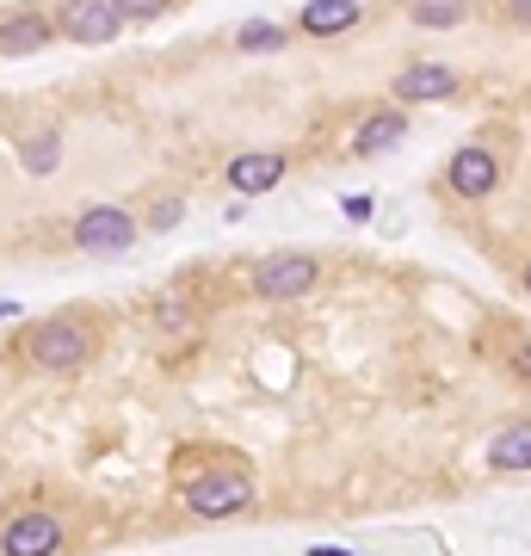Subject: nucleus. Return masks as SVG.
<instances>
[{
    "label": "nucleus",
    "mask_w": 531,
    "mask_h": 556,
    "mask_svg": "<svg viewBox=\"0 0 531 556\" xmlns=\"http://www.w3.org/2000/svg\"><path fill=\"white\" fill-rule=\"evenodd\" d=\"M25 353H31L38 371H80V365L93 358V334H87L80 321H68V316H50V321H38V328L25 334Z\"/></svg>",
    "instance_id": "1"
},
{
    "label": "nucleus",
    "mask_w": 531,
    "mask_h": 556,
    "mask_svg": "<svg viewBox=\"0 0 531 556\" xmlns=\"http://www.w3.org/2000/svg\"><path fill=\"white\" fill-rule=\"evenodd\" d=\"M137 241V217L124 211V204H87L75 217V248L80 254H93V260H112L124 254Z\"/></svg>",
    "instance_id": "2"
},
{
    "label": "nucleus",
    "mask_w": 531,
    "mask_h": 556,
    "mask_svg": "<svg viewBox=\"0 0 531 556\" xmlns=\"http://www.w3.org/2000/svg\"><path fill=\"white\" fill-rule=\"evenodd\" d=\"M248 501H254V477L248 470H211V477L186 482V507L198 519H236V514H248Z\"/></svg>",
    "instance_id": "3"
},
{
    "label": "nucleus",
    "mask_w": 531,
    "mask_h": 556,
    "mask_svg": "<svg viewBox=\"0 0 531 556\" xmlns=\"http://www.w3.org/2000/svg\"><path fill=\"white\" fill-rule=\"evenodd\" d=\"M315 278H321L315 254H273L254 273V285H260V298L266 303H296L303 291H315Z\"/></svg>",
    "instance_id": "4"
},
{
    "label": "nucleus",
    "mask_w": 531,
    "mask_h": 556,
    "mask_svg": "<svg viewBox=\"0 0 531 556\" xmlns=\"http://www.w3.org/2000/svg\"><path fill=\"white\" fill-rule=\"evenodd\" d=\"M124 20H130V13H124L118 0H75V7L56 13V31L75 38V43H105V38L124 31Z\"/></svg>",
    "instance_id": "5"
},
{
    "label": "nucleus",
    "mask_w": 531,
    "mask_h": 556,
    "mask_svg": "<svg viewBox=\"0 0 531 556\" xmlns=\"http://www.w3.org/2000/svg\"><path fill=\"white\" fill-rule=\"evenodd\" d=\"M62 551V519L56 514H20L0 532V556H56Z\"/></svg>",
    "instance_id": "6"
},
{
    "label": "nucleus",
    "mask_w": 531,
    "mask_h": 556,
    "mask_svg": "<svg viewBox=\"0 0 531 556\" xmlns=\"http://www.w3.org/2000/svg\"><path fill=\"white\" fill-rule=\"evenodd\" d=\"M445 179H452V192L457 199H489L494 186H501V161L489 155V149H457L452 167H445Z\"/></svg>",
    "instance_id": "7"
},
{
    "label": "nucleus",
    "mask_w": 531,
    "mask_h": 556,
    "mask_svg": "<svg viewBox=\"0 0 531 556\" xmlns=\"http://www.w3.org/2000/svg\"><path fill=\"white\" fill-rule=\"evenodd\" d=\"M452 93H457V68H445V62H408V68L395 75V100L402 105L452 100Z\"/></svg>",
    "instance_id": "8"
},
{
    "label": "nucleus",
    "mask_w": 531,
    "mask_h": 556,
    "mask_svg": "<svg viewBox=\"0 0 531 556\" xmlns=\"http://www.w3.org/2000/svg\"><path fill=\"white\" fill-rule=\"evenodd\" d=\"M285 167H291V161L273 155V149H248V155L229 161V186H236L241 199H254V192H273L278 179H285Z\"/></svg>",
    "instance_id": "9"
},
{
    "label": "nucleus",
    "mask_w": 531,
    "mask_h": 556,
    "mask_svg": "<svg viewBox=\"0 0 531 556\" xmlns=\"http://www.w3.org/2000/svg\"><path fill=\"white\" fill-rule=\"evenodd\" d=\"M50 38H56V20H43V13H20V20L0 25V56H38Z\"/></svg>",
    "instance_id": "10"
},
{
    "label": "nucleus",
    "mask_w": 531,
    "mask_h": 556,
    "mask_svg": "<svg viewBox=\"0 0 531 556\" xmlns=\"http://www.w3.org/2000/svg\"><path fill=\"white\" fill-rule=\"evenodd\" d=\"M296 20H303V31H315V38H340V31H353V25L365 20V7H358V0H309Z\"/></svg>",
    "instance_id": "11"
},
{
    "label": "nucleus",
    "mask_w": 531,
    "mask_h": 556,
    "mask_svg": "<svg viewBox=\"0 0 531 556\" xmlns=\"http://www.w3.org/2000/svg\"><path fill=\"white\" fill-rule=\"evenodd\" d=\"M489 464L494 470H531V420H513V427H501V433L489 439Z\"/></svg>",
    "instance_id": "12"
},
{
    "label": "nucleus",
    "mask_w": 531,
    "mask_h": 556,
    "mask_svg": "<svg viewBox=\"0 0 531 556\" xmlns=\"http://www.w3.org/2000/svg\"><path fill=\"white\" fill-rule=\"evenodd\" d=\"M402 137H408V118H402V112H377V118L358 124L353 155H383V149H395Z\"/></svg>",
    "instance_id": "13"
},
{
    "label": "nucleus",
    "mask_w": 531,
    "mask_h": 556,
    "mask_svg": "<svg viewBox=\"0 0 531 556\" xmlns=\"http://www.w3.org/2000/svg\"><path fill=\"white\" fill-rule=\"evenodd\" d=\"M20 161H25V174H56L62 130H38V137H25V142H20Z\"/></svg>",
    "instance_id": "14"
},
{
    "label": "nucleus",
    "mask_w": 531,
    "mask_h": 556,
    "mask_svg": "<svg viewBox=\"0 0 531 556\" xmlns=\"http://www.w3.org/2000/svg\"><path fill=\"white\" fill-rule=\"evenodd\" d=\"M236 43L241 50H285V25H273V20H248L236 31Z\"/></svg>",
    "instance_id": "15"
},
{
    "label": "nucleus",
    "mask_w": 531,
    "mask_h": 556,
    "mask_svg": "<svg viewBox=\"0 0 531 556\" xmlns=\"http://www.w3.org/2000/svg\"><path fill=\"white\" fill-rule=\"evenodd\" d=\"M414 25H433V31L464 25V7H457V0H427V7H414Z\"/></svg>",
    "instance_id": "16"
},
{
    "label": "nucleus",
    "mask_w": 531,
    "mask_h": 556,
    "mask_svg": "<svg viewBox=\"0 0 531 556\" xmlns=\"http://www.w3.org/2000/svg\"><path fill=\"white\" fill-rule=\"evenodd\" d=\"M371 192H346V199H340V217H346V223H365V217H371Z\"/></svg>",
    "instance_id": "17"
},
{
    "label": "nucleus",
    "mask_w": 531,
    "mask_h": 556,
    "mask_svg": "<svg viewBox=\"0 0 531 556\" xmlns=\"http://www.w3.org/2000/svg\"><path fill=\"white\" fill-rule=\"evenodd\" d=\"M179 217H186V204H179V199H161V204H155V217H149V229H161V236H167Z\"/></svg>",
    "instance_id": "18"
},
{
    "label": "nucleus",
    "mask_w": 531,
    "mask_h": 556,
    "mask_svg": "<svg viewBox=\"0 0 531 556\" xmlns=\"http://www.w3.org/2000/svg\"><path fill=\"white\" fill-rule=\"evenodd\" d=\"M507 358H513V378H526V383H531V340H519Z\"/></svg>",
    "instance_id": "19"
},
{
    "label": "nucleus",
    "mask_w": 531,
    "mask_h": 556,
    "mask_svg": "<svg viewBox=\"0 0 531 556\" xmlns=\"http://www.w3.org/2000/svg\"><path fill=\"white\" fill-rule=\"evenodd\" d=\"M161 328H186V309L179 303H161Z\"/></svg>",
    "instance_id": "20"
},
{
    "label": "nucleus",
    "mask_w": 531,
    "mask_h": 556,
    "mask_svg": "<svg viewBox=\"0 0 531 556\" xmlns=\"http://www.w3.org/2000/svg\"><path fill=\"white\" fill-rule=\"evenodd\" d=\"M309 556H353V551H340V544H315Z\"/></svg>",
    "instance_id": "21"
},
{
    "label": "nucleus",
    "mask_w": 531,
    "mask_h": 556,
    "mask_svg": "<svg viewBox=\"0 0 531 556\" xmlns=\"http://www.w3.org/2000/svg\"><path fill=\"white\" fill-rule=\"evenodd\" d=\"M13 316H20V303H13V298H0V321H13Z\"/></svg>",
    "instance_id": "22"
},
{
    "label": "nucleus",
    "mask_w": 531,
    "mask_h": 556,
    "mask_svg": "<svg viewBox=\"0 0 531 556\" xmlns=\"http://www.w3.org/2000/svg\"><path fill=\"white\" fill-rule=\"evenodd\" d=\"M526 291H531V260H526Z\"/></svg>",
    "instance_id": "23"
}]
</instances>
